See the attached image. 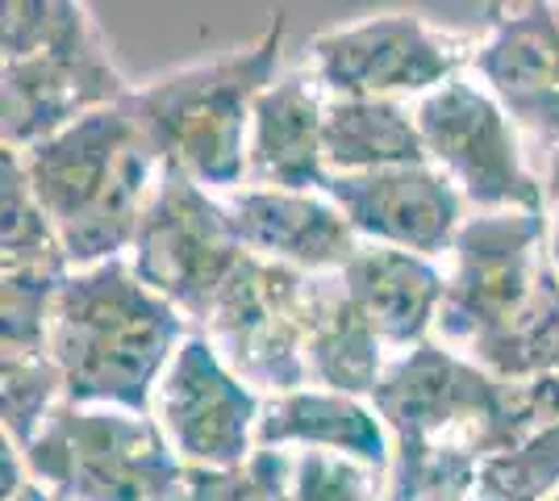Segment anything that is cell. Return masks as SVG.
I'll return each instance as SVG.
<instances>
[{
    "instance_id": "1",
    "label": "cell",
    "mask_w": 559,
    "mask_h": 501,
    "mask_svg": "<svg viewBox=\"0 0 559 501\" xmlns=\"http://www.w3.org/2000/svg\"><path fill=\"white\" fill-rule=\"evenodd\" d=\"M368 402L393 434L380 501H472L485 464L522 439L518 384L439 338L396 351Z\"/></svg>"
},
{
    "instance_id": "2",
    "label": "cell",
    "mask_w": 559,
    "mask_h": 501,
    "mask_svg": "<svg viewBox=\"0 0 559 501\" xmlns=\"http://www.w3.org/2000/svg\"><path fill=\"white\" fill-rule=\"evenodd\" d=\"M443 267L439 343L506 384L556 372L559 276L547 260V217L531 210L472 214Z\"/></svg>"
},
{
    "instance_id": "3",
    "label": "cell",
    "mask_w": 559,
    "mask_h": 501,
    "mask_svg": "<svg viewBox=\"0 0 559 501\" xmlns=\"http://www.w3.org/2000/svg\"><path fill=\"white\" fill-rule=\"evenodd\" d=\"M192 331L185 313L134 272L130 255H117L63 276L47 347L68 402L151 414L167 363Z\"/></svg>"
},
{
    "instance_id": "4",
    "label": "cell",
    "mask_w": 559,
    "mask_h": 501,
    "mask_svg": "<svg viewBox=\"0 0 559 501\" xmlns=\"http://www.w3.org/2000/svg\"><path fill=\"white\" fill-rule=\"evenodd\" d=\"M17 155L71 267L130 255L142 214L167 171L130 100L84 114Z\"/></svg>"
},
{
    "instance_id": "5",
    "label": "cell",
    "mask_w": 559,
    "mask_h": 501,
    "mask_svg": "<svg viewBox=\"0 0 559 501\" xmlns=\"http://www.w3.org/2000/svg\"><path fill=\"white\" fill-rule=\"evenodd\" d=\"M288 13L280 9L263 34L213 59L180 63L130 88V109L167 167L213 192L247 184V134L259 93L284 72Z\"/></svg>"
},
{
    "instance_id": "6",
    "label": "cell",
    "mask_w": 559,
    "mask_h": 501,
    "mask_svg": "<svg viewBox=\"0 0 559 501\" xmlns=\"http://www.w3.org/2000/svg\"><path fill=\"white\" fill-rule=\"evenodd\" d=\"M22 460L55 501H188V464L155 414L63 402Z\"/></svg>"
},
{
    "instance_id": "7",
    "label": "cell",
    "mask_w": 559,
    "mask_h": 501,
    "mask_svg": "<svg viewBox=\"0 0 559 501\" xmlns=\"http://www.w3.org/2000/svg\"><path fill=\"white\" fill-rule=\"evenodd\" d=\"M426 159L464 192L472 214L497 210H547V189L538 180L531 151L506 105L472 72L439 84L414 100Z\"/></svg>"
},
{
    "instance_id": "8",
    "label": "cell",
    "mask_w": 559,
    "mask_h": 501,
    "mask_svg": "<svg viewBox=\"0 0 559 501\" xmlns=\"http://www.w3.org/2000/svg\"><path fill=\"white\" fill-rule=\"evenodd\" d=\"M476 34H460L409 9L364 13L309 38V72L326 96H393L418 100L472 72Z\"/></svg>"
},
{
    "instance_id": "9",
    "label": "cell",
    "mask_w": 559,
    "mask_h": 501,
    "mask_svg": "<svg viewBox=\"0 0 559 501\" xmlns=\"http://www.w3.org/2000/svg\"><path fill=\"white\" fill-rule=\"evenodd\" d=\"M309 322L313 276L247 251L197 331L210 334V343L242 381L272 397L309 384Z\"/></svg>"
},
{
    "instance_id": "10",
    "label": "cell",
    "mask_w": 559,
    "mask_h": 501,
    "mask_svg": "<svg viewBox=\"0 0 559 501\" xmlns=\"http://www.w3.org/2000/svg\"><path fill=\"white\" fill-rule=\"evenodd\" d=\"M242 255L247 247L234 235L222 192L167 167L130 247L134 272L155 293H164L192 326H201Z\"/></svg>"
},
{
    "instance_id": "11",
    "label": "cell",
    "mask_w": 559,
    "mask_h": 501,
    "mask_svg": "<svg viewBox=\"0 0 559 501\" xmlns=\"http://www.w3.org/2000/svg\"><path fill=\"white\" fill-rule=\"evenodd\" d=\"M472 75L506 105L543 189H559V0H492Z\"/></svg>"
},
{
    "instance_id": "12",
    "label": "cell",
    "mask_w": 559,
    "mask_h": 501,
    "mask_svg": "<svg viewBox=\"0 0 559 501\" xmlns=\"http://www.w3.org/2000/svg\"><path fill=\"white\" fill-rule=\"evenodd\" d=\"M267 393L234 372L210 334L192 331L155 389V422L188 468H230L255 452Z\"/></svg>"
},
{
    "instance_id": "13",
    "label": "cell",
    "mask_w": 559,
    "mask_h": 501,
    "mask_svg": "<svg viewBox=\"0 0 559 501\" xmlns=\"http://www.w3.org/2000/svg\"><path fill=\"white\" fill-rule=\"evenodd\" d=\"M322 192L347 214L364 242L414 251L426 260H447L472 217L464 192L435 164L330 176Z\"/></svg>"
},
{
    "instance_id": "14",
    "label": "cell",
    "mask_w": 559,
    "mask_h": 501,
    "mask_svg": "<svg viewBox=\"0 0 559 501\" xmlns=\"http://www.w3.org/2000/svg\"><path fill=\"white\" fill-rule=\"evenodd\" d=\"M130 80L114 63L109 43L47 50L0 63V146L25 151L84 114L130 96Z\"/></svg>"
},
{
    "instance_id": "15",
    "label": "cell",
    "mask_w": 559,
    "mask_h": 501,
    "mask_svg": "<svg viewBox=\"0 0 559 501\" xmlns=\"http://www.w3.org/2000/svg\"><path fill=\"white\" fill-rule=\"evenodd\" d=\"M234 235L263 260L288 263L309 276L343 272L364 247L347 214L322 189H259L242 184L222 196Z\"/></svg>"
},
{
    "instance_id": "16",
    "label": "cell",
    "mask_w": 559,
    "mask_h": 501,
    "mask_svg": "<svg viewBox=\"0 0 559 501\" xmlns=\"http://www.w3.org/2000/svg\"><path fill=\"white\" fill-rule=\"evenodd\" d=\"M326 88L309 63L284 72L259 93L247 134V184L259 189H322L326 167Z\"/></svg>"
},
{
    "instance_id": "17",
    "label": "cell",
    "mask_w": 559,
    "mask_h": 501,
    "mask_svg": "<svg viewBox=\"0 0 559 501\" xmlns=\"http://www.w3.org/2000/svg\"><path fill=\"white\" fill-rule=\"evenodd\" d=\"M338 281L355 301V310L376 326L389 351H409L435 338L439 310L447 293L443 260H426L414 251H396L380 242H364Z\"/></svg>"
},
{
    "instance_id": "18",
    "label": "cell",
    "mask_w": 559,
    "mask_h": 501,
    "mask_svg": "<svg viewBox=\"0 0 559 501\" xmlns=\"http://www.w3.org/2000/svg\"><path fill=\"white\" fill-rule=\"evenodd\" d=\"M255 443L350 455V460L372 464L376 473H389L393 464V434L384 427L380 409L368 397L322 389V384L272 393L259 414Z\"/></svg>"
},
{
    "instance_id": "19",
    "label": "cell",
    "mask_w": 559,
    "mask_h": 501,
    "mask_svg": "<svg viewBox=\"0 0 559 501\" xmlns=\"http://www.w3.org/2000/svg\"><path fill=\"white\" fill-rule=\"evenodd\" d=\"M389 359H393L389 343L355 310L338 272L313 276V322H309V343H305L309 384L372 397Z\"/></svg>"
},
{
    "instance_id": "20",
    "label": "cell",
    "mask_w": 559,
    "mask_h": 501,
    "mask_svg": "<svg viewBox=\"0 0 559 501\" xmlns=\"http://www.w3.org/2000/svg\"><path fill=\"white\" fill-rule=\"evenodd\" d=\"M430 164L414 100L393 96H330L326 100V167L330 176L380 171V167Z\"/></svg>"
},
{
    "instance_id": "21",
    "label": "cell",
    "mask_w": 559,
    "mask_h": 501,
    "mask_svg": "<svg viewBox=\"0 0 559 501\" xmlns=\"http://www.w3.org/2000/svg\"><path fill=\"white\" fill-rule=\"evenodd\" d=\"M71 260L63 239L29 189L22 155L0 146V276L25 281H63Z\"/></svg>"
},
{
    "instance_id": "22",
    "label": "cell",
    "mask_w": 559,
    "mask_h": 501,
    "mask_svg": "<svg viewBox=\"0 0 559 501\" xmlns=\"http://www.w3.org/2000/svg\"><path fill=\"white\" fill-rule=\"evenodd\" d=\"M109 43L84 0H0V55L29 59L47 50Z\"/></svg>"
},
{
    "instance_id": "23",
    "label": "cell",
    "mask_w": 559,
    "mask_h": 501,
    "mask_svg": "<svg viewBox=\"0 0 559 501\" xmlns=\"http://www.w3.org/2000/svg\"><path fill=\"white\" fill-rule=\"evenodd\" d=\"M68 402L63 372L50 351H0V434L25 448Z\"/></svg>"
},
{
    "instance_id": "24",
    "label": "cell",
    "mask_w": 559,
    "mask_h": 501,
    "mask_svg": "<svg viewBox=\"0 0 559 501\" xmlns=\"http://www.w3.org/2000/svg\"><path fill=\"white\" fill-rule=\"evenodd\" d=\"M288 498L284 501H380L384 473L372 464L334 452H305L288 448Z\"/></svg>"
},
{
    "instance_id": "25",
    "label": "cell",
    "mask_w": 559,
    "mask_h": 501,
    "mask_svg": "<svg viewBox=\"0 0 559 501\" xmlns=\"http://www.w3.org/2000/svg\"><path fill=\"white\" fill-rule=\"evenodd\" d=\"M288 448H255L230 468H188V501H284Z\"/></svg>"
},
{
    "instance_id": "26",
    "label": "cell",
    "mask_w": 559,
    "mask_h": 501,
    "mask_svg": "<svg viewBox=\"0 0 559 501\" xmlns=\"http://www.w3.org/2000/svg\"><path fill=\"white\" fill-rule=\"evenodd\" d=\"M543 217H547V260H551V267H556V276H559V189L547 192Z\"/></svg>"
},
{
    "instance_id": "27",
    "label": "cell",
    "mask_w": 559,
    "mask_h": 501,
    "mask_svg": "<svg viewBox=\"0 0 559 501\" xmlns=\"http://www.w3.org/2000/svg\"><path fill=\"white\" fill-rule=\"evenodd\" d=\"M4 501H55V493H50L47 485H38V480L29 477L22 489H17V493H9Z\"/></svg>"
},
{
    "instance_id": "28",
    "label": "cell",
    "mask_w": 559,
    "mask_h": 501,
    "mask_svg": "<svg viewBox=\"0 0 559 501\" xmlns=\"http://www.w3.org/2000/svg\"><path fill=\"white\" fill-rule=\"evenodd\" d=\"M547 501H559V489H556V493H551V498H547Z\"/></svg>"
}]
</instances>
